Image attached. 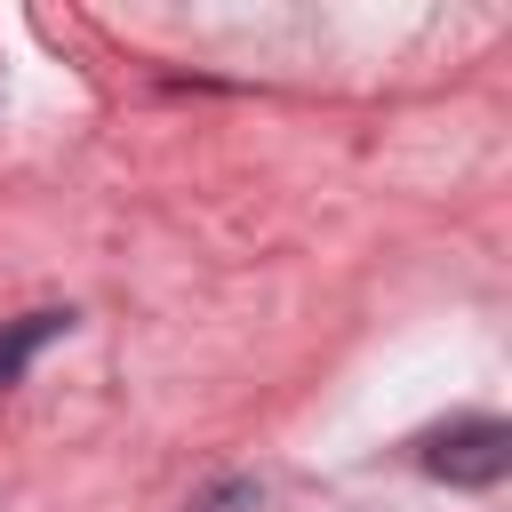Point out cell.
I'll list each match as a JSON object with an SVG mask.
<instances>
[{"label":"cell","instance_id":"6da1fadb","mask_svg":"<svg viewBox=\"0 0 512 512\" xmlns=\"http://www.w3.org/2000/svg\"><path fill=\"white\" fill-rule=\"evenodd\" d=\"M424 472L448 480V488H488V480H504V472H512V424L464 416V424L432 432V440H424Z\"/></svg>","mask_w":512,"mask_h":512},{"label":"cell","instance_id":"7a4b0ae2","mask_svg":"<svg viewBox=\"0 0 512 512\" xmlns=\"http://www.w3.org/2000/svg\"><path fill=\"white\" fill-rule=\"evenodd\" d=\"M64 328H72V312H24V320H8V328H0V392H8V384L32 368V352H48Z\"/></svg>","mask_w":512,"mask_h":512}]
</instances>
